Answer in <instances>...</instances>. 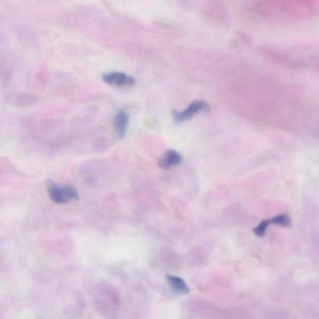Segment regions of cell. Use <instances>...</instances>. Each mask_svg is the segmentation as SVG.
Masks as SVG:
<instances>
[{"label": "cell", "mask_w": 319, "mask_h": 319, "mask_svg": "<svg viewBox=\"0 0 319 319\" xmlns=\"http://www.w3.org/2000/svg\"><path fill=\"white\" fill-rule=\"evenodd\" d=\"M271 15L277 20H299L319 13L318 1H277L269 5Z\"/></svg>", "instance_id": "6da1fadb"}, {"label": "cell", "mask_w": 319, "mask_h": 319, "mask_svg": "<svg viewBox=\"0 0 319 319\" xmlns=\"http://www.w3.org/2000/svg\"><path fill=\"white\" fill-rule=\"evenodd\" d=\"M47 189L50 198L56 203H66L79 198L76 190L71 187H58L52 181H49Z\"/></svg>", "instance_id": "7a4b0ae2"}, {"label": "cell", "mask_w": 319, "mask_h": 319, "mask_svg": "<svg viewBox=\"0 0 319 319\" xmlns=\"http://www.w3.org/2000/svg\"><path fill=\"white\" fill-rule=\"evenodd\" d=\"M102 80L109 85L119 88L133 86L136 83V80L132 76L119 71L109 72L103 74Z\"/></svg>", "instance_id": "3957f363"}, {"label": "cell", "mask_w": 319, "mask_h": 319, "mask_svg": "<svg viewBox=\"0 0 319 319\" xmlns=\"http://www.w3.org/2000/svg\"><path fill=\"white\" fill-rule=\"evenodd\" d=\"M207 109H208V103L204 100H197L190 103L189 107L184 111L175 112L173 114V117L177 122H184L191 119L195 114L199 113L200 112L206 111Z\"/></svg>", "instance_id": "277c9868"}, {"label": "cell", "mask_w": 319, "mask_h": 319, "mask_svg": "<svg viewBox=\"0 0 319 319\" xmlns=\"http://www.w3.org/2000/svg\"><path fill=\"white\" fill-rule=\"evenodd\" d=\"M181 161L182 158L180 153L175 150L169 149L160 160L158 165L162 169L167 170L172 167L178 166L181 163Z\"/></svg>", "instance_id": "5b68a950"}, {"label": "cell", "mask_w": 319, "mask_h": 319, "mask_svg": "<svg viewBox=\"0 0 319 319\" xmlns=\"http://www.w3.org/2000/svg\"><path fill=\"white\" fill-rule=\"evenodd\" d=\"M128 116L124 110H120L115 116L114 120V130L119 138L124 137L128 124Z\"/></svg>", "instance_id": "8992f818"}, {"label": "cell", "mask_w": 319, "mask_h": 319, "mask_svg": "<svg viewBox=\"0 0 319 319\" xmlns=\"http://www.w3.org/2000/svg\"><path fill=\"white\" fill-rule=\"evenodd\" d=\"M167 279L170 285H171L173 290H175L176 292L184 294V295L190 292L188 285L182 279L174 276H168Z\"/></svg>", "instance_id": "52a82bcc"}, {"label": "cell", "mask_w": 319, "mask_h": 319, "mask_svg": "<svg viewBox=\"0 0 319 319\" xmlns=\"http://www.w3.org/2000/svg\"><path fill=\"white\" fill-rule=\"evenodd\" d=\"M270 223L285 227V226H289L290 222L289 217L286 215H280L270 220Z\"/></svg>", "instance_id": "ba28073f"}, {"label": "cell", "mask_w": 319, "mask_h": 319, "mask_svg": "<svg viewBox=\"0 0 319 319\" xmlns=\"http://www.w3.org/2000/svg\"><path fill=\"white\" fill-rule=\"evenodd\" d=\"M270 224V220L263 221V222L260 223L258 226L253 229L254 233L257 236L262 237L264 236L265 232L267 231V229Z\"/></svg>", "instance_id": "9c48e42d"}]
</instances>
